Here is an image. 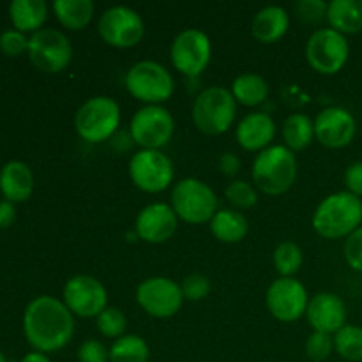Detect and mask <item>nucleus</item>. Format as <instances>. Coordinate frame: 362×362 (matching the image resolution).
<instances>
[{"mask_svg":"<svg viewBox=\"0 0 362 362\" xmlns=\"http://www.w3.org/2000/svg\"><path fill=\"white\" fill-rule=\"evenodd\" d=\"M23 332L35 352L62 350L73 339L74 318L64 300L52 296L35 297L23 313Z\"/></svg>","mask_w":362,"mask_h":362,"instance_id":"nucleus-1","label":"nucleus"},{"mask_svg":"<svg viewBox=\"0 0 362 362\" xmlns=\"http://www.w3.org/2000/svg\"><path fill=\"white\" fill-rule=\"evenodd\" d=\"M362 226V200L349 191L329 194L313 214V228L324 239H345Z\"/></svg>","mask_w":362,"mask_h":362,"instance_id":"nucleus-2","label":"nucleus"},{"mask_svg":"<svg viewBox=\"0 0 362 362\" xmlns=\"http://www.w3.org/2000/svg\"><path fill=\"white\" fill-rule=\"evenodd\" d=\"M253 182L265 194L286 193L297 179V159L286 145H271L253 163Z\"/></svg>","mask_w":362,"mask_h":362,"instance_id":"nucleus-3","label":"nucleus"},{"mask_svg":"<svg viewBox=\"0 0 362 362\" xmlns=\"http://www.w3.org/2000/svg\"><path fill=\"white\" fill-rule=\"evenodd\" d=\"M237 113V101L232 92L223 87H209L193 103V122L202 133L223 134L232 127Z\"/></svg>","mask_w":362,"mask_h":362,"instance_id":"nucleus-4","label":"nucleus"},{"mask_svg":"<svg viewBox=\"0 0 362 362\" xmlns=\"http://www.w3.org/2000/svg\"><path fill=\"white\" fill-rule=\"evenodd\" d=\"M120 124V108L115 99L95 95L78 108L74 126L78 134L88 144H101L112 138Z\"/></svg>","mask_w":362,"mask_h":362,"instance_id":"nucleus-5","label":"nucleus"},{"mask_svg":"<svg viewBox=\"0 0 362 362\" xmlns=\"http://www.w3.org/2000/svg\"><path fill=\"white\" fill-rule=\"evenodd\" d=\"M172 209L177 218L191 225L212 221L218 212L214 191L198 179H182L172 189Z\"/></svg>","mask_w":362,"mask_h":362,"instance_id":"nucleus-6","label":"nucleus"},{"mask_svg":"<svg viewBox=\"0 0 362 362\" xmlns=\"http://www.w3.org/2000/svg\"><path fill=\"white\" fill-rule=\"evenodd\" d=\"M126 88L134 99L147 105H159L172 98L173 78L163 64L140 60L126 74Z\"/></svg>","mask_w":362,"mask_h":362,"instance_id":"nucleus-7","label":"nucleus"},{"mask_svg":"<svg viewBox=\"0 0 362 362\" xmlns=\"http://www.w3.org/2000/svg\"><path fill=\"white\" fill-rule=\"evenodd\" d=\"M175 122L172 113L159 105H147L138 110L129 124L134 144L145 151H161L172 140Z\"/></svg>","mask_w":362,"mask_h":362,"instance_id":"nucleus-8","label":"nucleus"},{"mask_svg":"<svg viewBox=\"0 0 362 362\" xmlns=\"http://www.w3.org/2000/svg\"><path fill=\"white\" fill-rule=\"evenodd\" d=\"M350 45L346 35L334 28H320L308 39L306 59L310 66L320 74H336L349 62Z\"/></svg>","mask_w":362,"mask_h":362,"instance_id":"nucleus-9","label":"nucleus"},{"mask_svg":"<svg viewBox=\"0 0 362 362\" xmlns=\"http://www.w3.org/2000/svg\"><path fill=\"white\" fill-rule=\"evenodd\" d=\"M28 59L42 73L55 74L66 69L73 59V46L66 34L55 28H41L28 39Z\"/></svg>","mask_w":362,"mask_h":362,"instance_id":"nucleus-10","label":"nucleus"},{"mask_svg":"<svg viewBox=\"0 0 362 362\" xmlns=\"http://www.w3.org/2000/svg\"><path fill=\"white\" fill-rule=\"evenodd\" d=\"M170 57H172V64L177 71L191 78L198 76L211 64V39L198 28H186L173 39Z\"/></svg>","mask_w":362,"mask_h":362,"instance_id":"nucleus-11","label":"nucleus"},{"mask_svg":"<svg viewBox=\"0 0 362 362\" xmlns=\"http://www.w3.org/2000/svg\"><path fill=\"white\" fill-rule=\"evenodd\" d=\"M99 34L113 48H133L144 39V20L134 9L115 6L106 9L99 18Z\"/></svg>","mask_w":362,"mask_h":362,"instance_id":"nucleus-12","label":"nucleus"},{"mask_svg":"<svg viewBox=\"0 0 362 362\" xmlns=\"http://www.w3.org/2000/svg\"><path fill=\"white\" fill-rule=\"evenodd\" d=\"M131 180L145 193H161L173 180V163L161 151H138L129 161Z\"/></svg>","mask_w":362,"mask_h":362,"instance_id":"nucleus-13","label":"nucleus"},{"mask_svg":"<svg viewBox=\"0 0 362 362\" xmlns=\"http://www.w3.org/2000/svg\"><path fill=\"white\" fill-rule=\"evenodd\" d=\"M64 304L73 315L81 318H98L108 304V293L103 283L92 276L78 274L64 285Z\"/></svg>","mask_w":362,"mask_h":362,"instance_id":"nucleus-14","label":"nucleus"},{"mask_svg":"<svg viewBox=\"0 0 362 362\" xmlns=\"http://www.w3.org/2000/svg\"><path fill=\"white\" fill-rule=\"evenodd\" d=\"M141 310L154 318H170L182 308V288L170 278H148L136 288Z\"/></svg>","mask_w":362,"mask_h":362,"instance_id":"nucleus-15","label":"nucleus"},{"mask_svg":"<svg viewBox=\"0 0 362 362\" xmlns=\"http://www.w3.org/2000/svg\"><path fill=\"white\" fill-rule=\"evenodd\" d=\"M265 300L271 315L279 322L299 320L303 315H306L310 304L304 285L293 278L276 279L269 286Z\"/></svg>","mask_w":362,"mask_h":362,"instance_id":"nucleus-16","label":"nucleus"},{"mask_svg":"<svg viewBox=\"0 0 362 362\" xmlns=\"http://www.w3.org/2000/svg\"><path fill=\"white\" fill-rule=\"evenodd\" d=\"M357 122L352 113L341 106H329L315 119V136L324 147L343 148L356 138Z\"/></svg>","mask_w":362,"mask_h":362,"instance_id":"nucleus-17","label":"nucleus"},{"mask_svg":"<svg viewBox=\"0 0 362 362\" xmlns=\"http://www.w3.org/2000/svg\"><path fill=\"white\" fill-rule=\"evenodd\" d=\"M306 317L315 332L334 336L346 325V306L336 293L322 292L310 300Z\"/></svg>","mask_w":362,"mask_h":362,"instance_id":"nucleus-18","label":"nucleus"},{"mask_svg":"<svg viewBox=\"0 0 362 362\" xmlns=\"http://www.w3.org/2000/svg\"><path fill=\"white\" fill-rule=\"evenodd\" d=\"M177 214L172 205L151 204L141 209L136 218V233L141 240L151 244H161L168 240L177 230Z\"/></svg>","mask_w":362,"mask_h":362,"instance_id":"nucleus-19","label":"nucleus"},{"mask_svg":"<svg viewBox=\"0 0 362 362\" xmlns=\"http://www.w3.org/2000/svg\"><path fill=\"white\" fill-rule=\"evenodd\" d=\"M235 136L240 147L246 151H265L276 136V124L267 113H250L239 122Z\"/></svg>","mask_w":362,"mask_h":362,"instance_id":"nucleus-20","label":"nucleus"},{"mask_svg":"<svg viewBox=\"0 0 362 362\" xmlns=\"http://www.w3.org/2000/svg\"><path fill=\"white\" fill-rule=\"evenodd\" d=\"M34 191V175L23 161H9L0 170V193L11 204L27 202Z\"/></svg>","mask_w":362,"mask_h":362,"instance_id":"nucleus-21","label":"nucleus"},{"mask_svg":"<svg viewBox=\"0 0 362 362\" xmlns=\"http://www.w3.org/2000/svg\"><path fill=\"white\" fill-rule=\"evenodd\" d=\"M288 27V13L279 6H267L262 7L255 14L253 23H251V34L257 41L264 42V45H272L286 34Z\"/></svg>","mask_w":362,"mask_h":362,"instance_id":"nucleus-22","label":"nucleus"},{"mask_svg":"<svg viewBox=\"0 0 362 362\" xmlns=\"http://www.w3.org/2000/svg\"><path fill=\"white\" fill-rule=\"evenodd\" d=\"M327 21L339 34L362 32V0H332L327 6Z\"/></svg>","mask_w":362,"mask_h":362,"instance_id":"nucleus-23","label":"nucleus"},{"mask_svg":"<svg viewBox=\"0 0 362 362\" xmlns=\"http://www.w3.org/2000/svg\"><path fill=\"white\" fill-rule=\"evenodd\" d=\"M9 16L14 28L20 32H37L48 18V6L45 0H13Z\"/></svg>","mask_w":362,"mask_h":362,"instance_id":"nucleus-24","label":"nucleus"},{"mask_svg":"<svg viewBox=\"0 0 362 362\" xmlns=\"http://www.w3.org/2000/svg\"><path fill=\"white\" fill-rule=\"evenodd\" d=\"M211 232L225 244H235L246 237L247 219L233 209H219L211 221Z\"/></svg>","mask_w":362,"mask_h":362,"instance_id":"nucleus-25","label":"nucleus"},{"mask_svg":"<svg viewBox=\"0 0 362 362\" xmlns=\"http://www.w3.org/2000/svg\"><path fill=\"white\" fill-rule=\"evenodd\" d=\"M53 11L57 20L69 30H83L94 16L92 0H55Z\"/></svg>","mask_w":362,"mask_h":362,"instance_id":"nucleus-26","label":"nucleus"},{"mask_svg":"<svg viewBox=\"0 0 362 362\" xmlns=\"http://www.w3.org/2000/svg\"><path fill=\"white\" fill-rule=\"evenodd\" d=\"M232 95L237 103L244 106H258L267 99L269 85L260 74H240L232 83Z\"/></svg>","mask_w":362,"mask_h":362,"instance_id":"nucleus-27","label":"nucleus"},{"mask_svg":"<svg viewBox=\"0 0 362 362\" xmlns=\"http://www.w3.org/2000/svg\"><path fill=\"white\" fill-rule=\"evenodd\" d=\"M315 136V122L304 113H292L283 124V140L290 151H303Z\"/></svg>","mask_w":362,"mask_h":362,"instance_id":"nucleus-28","label":"nucleus"},{"mask_svg":"<svg viewBox=\"0 0 362 362\" xmlns=\"http://www.w3.org/2000/svg\"><path fill=\"white\" fill-rule=\"evenodd\" d=\"M148 345L136 334H124L110 349V362H148Z\"/></svg>","mask_w":362,"mask_h":362,"instance_id":"nucleus-29","label":"nucleus"},{"mask_svg":"<svg viewBox=\"0 0 362 362\" xmlns=\"http://www.w3.org/2000/svg\"><path fill=\"white\" fill-rule=\"evenodd\" d=\"M334 350L349 362H362V327L349 325L334 334Z\"/></svg>","mask_w":362,"mask_h":362,"instance_id":"nucleus-30","label":"nucleus"},{"mask_svg":"<svg viewBox=\"0 0 362 362\" xmlns=\"http://www.w3.org/2000/svg\"><path fill=\"white\" fill-rule=\"evenodd\" d=\"M303 265V251L296 243H281L274 251V267L281 278H292L300 271Z\"/></svg>","mask_w":362,"mask_h":362,"instance_id":"nucleus-31","label":"nucleus"},{"mask_svg":"<svg viewBox=\"0 0 362 362\" xmlns=\"http://www.w3.org/2000/svg\"><path fill=\"white\" fill-rule=\"evenodd\" d=\"M126 327H127V320L119 308L108 306L98 317V329L103 336H106V338H112V339L122 338L124 332H126Z\"/></svg>","mask_w":362,"mask_h":362,"instance_id":"nucleus-32","label":"nucleus"},{"mask_svg":"<svg viewBox=\"0 0 362 362\" xmlns=\"http://www.w3.org/2000/svg\"><path fill=\"white\" fill-rule=\"evenodd\" d=\"M225 197L237 209H251L258 200L255 187L246 180H232L226 187Z\"/></svg>","mask_w":362,"mask_h":362,"instance_id":"nucleus-33","label":"nucleus"},{"mask_svg":"<svg viewBox=\"0 0 362 362\" xmlns=\"http://www.w3.org/2000/svg\"><path fill=\"white\" fill-rule=\"evenodd\" d=\"M334 352V336L313 332L306 339V356L315 362H324Z\"/></svg>","mask_w":362,"mask_h":362,"instance_id":"nucleus-34","label":"nucleus"},{"mask_svg":"<svg viewBox=\"0 0 362 362\" xmlns=\"http://www.w3.org/2000/svg\"><path fill=\"white\" fill-rule=\"evenodd\" d=\"M327 6L329 4L322 2V0H299L293 6V9H296V14L304 23L317 25L324 18H327Z\"/></svg>","mask_w":362,"mask_h":362,"instance_id":"nucleus-35","label":"nucleus"},{"mask_svg":"<svg viewBox=\"0 0 362 362\" xmlns=\"http://www.w3.org/2000/svg\"><path fill=\"white\" fill-rule=\"evenodd\" d=\"M182 296L187 300H202L211 293V279L204 274H189L182 281Z\"/></svg>","mask_w":362,"mask_h":362,"instance_id":"nucleus-36","label":"nucleus"},{"mask_svg":"<svg viewBox=\"0 0 362 362\" xmlns=\"http://www.w3.org/2000/svg\"><path fill=\"white\" fill-rule=\"evenodd\" d=\"M0 49H2V53H6V55L18 57L28 49V39L25 37L23 32L16 30V28L6 30L0 34Z\"/></svg>","mask_w":362,"mask_h":362,"instance_id":"nucleus-37","label":"nucleus"},{"mask_svg":"<svg viewBox=\"0 0 362 362\" xmlns=\"http://www.w3.org/2000/svg\"><path fill=\"white\" fill-rule=\"evenodd\" d=\"M343 253H345V260L350 265V269L362 274V226L357 228L352 235L346 237Z\"/></svg>","mask_w":362,"mask_h":362,"instance_id":"nucleus-38","label":"nucleus"},{"mask_svg":"<svg viewBox=\"0 0 362 362\" xmlns=\"http://www.w3.org/2000/svg\"><path fill=\"white\" fill-rule=\"evenodd\" d=\"M78 362H110V350L98 339H87L78 349Z\"/></svg>","mask_w":362,"mask_h":362,"instance_id":"nucleus-39","label":"nucleus"},{"mask_svg":"<svg viewBox=\"0 0 362 362\" xmlns=\"http://www.w3.org/2000/svg\"><path fill=\"white\" fill-rule=\"evenodd\" d=\"M346 191L356 197H362V161H356L345 172Z\"/></svg>","mask_w":362,"mask_h":362,"instance_id":"nucleus-40","label":"nucleus"},{"mask_svg":"<svg viewBox=\"0 0 362 362\" xmlns=\"http://www.w3.org/2000/svg\"><path fill=\"white\" fill-rule=\"evenodd\" d=\"M218 165H219V170H221L223 175H226V177H233L240 168L239 158H237L233 152H226V154H223L221 158H219Z\"/></svg>","mask_w":362,"mask_h":362,"instance_id":"nucleus-41","label":"nucleus"},{"mask_svg":"<svg viewBox=\"0 0 362 362\" xmlns=\"http://www.w3.org/2000/svg\"><path fill=\"white\" fill-rule=\"evenodd\" d=\"M16 219V209L14 204L7 200H0V228H9Z\"/></svg>","mask_w":362,"mask_h":362,"instance_id":"nucleus-42","label":"nucleus"},{"mask_svg":"<svg viewBox=\"0 0 362 362\" xmlns=\"http://www.w3.org/2000/svg\"><path fill=\"white\" fill-rule=\"evenodd\" d=\"M20 362H52V361H49V357L46 356V354L35 352V350H34V352L27 354V356H25Z\"/></svg>","mask_w":362,"mask_h":362,"instance_id":"nucleus-43","label":"nucleus"},{"mask_svg":"<svg viewBox=\"0 0 362 362\" xmlns=\"http://www.w3.org/2000/svg\"><path fill=\"white\" fill-rule=\"evenodd\" d=\"M0 362H7L6 356H4V354H2V350H0Z\"/></svg>","mask_w":362,"mask_h":362,"instance_id":"nucleus-44","label":"nucleus"}]
</instances>
